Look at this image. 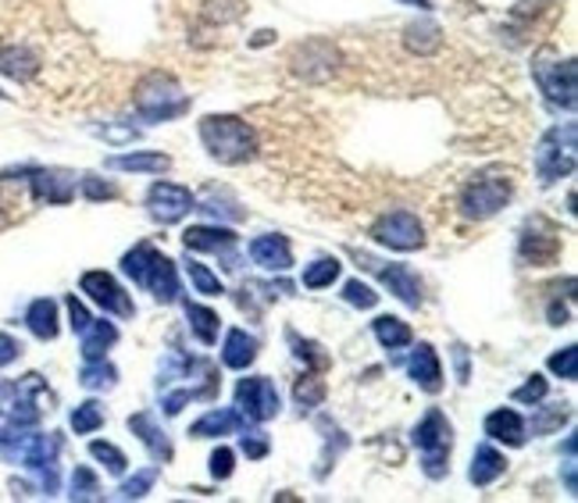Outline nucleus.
Returning <instances> with one entry per match:
<instances>
[{
	"mask_svg": "<svg viewBox=\"0 0 578 503\" xmlns=\"http://www.w3.org/2000/svg\"><path fill=\"white\" fill-rule=\"evenodd\" d=\"M201 143L218 164H247L257 158V132L236 115L201 118Z\"/></svg>",
	"mask_w": 578,
	"mask_h": 503,
	"instance_id": "nucleus-1",
	"label": "nucleus"
},
{
	"mask_svg": "<svg viewBox=\"0 0 578 503\" xmlns=\"http://www.w3.org/2000/svg\"><path fill=\"white\" fill-rule=\"evenodd\" d=\"M121 268H126V276L136 286H143L158 303H175L182 293L175 261L172 257H164L158 247H150V243H136V247L121 257Z\"/></svg>",
	"mask_w": 578,
	"mask_h": 503,
	"instance_id": "nucleus-2",
	"label": "nucleus"
},
{
	"mask_svg": "<svg viewBox=\"0 0 578 503\" xmlns=\"http://www.w3.org/2000/svg\"><path fill=\"white\" fill-rule=\"evenodd\" d=\"M132 108L143 121L158 126V121H172L190 111V94H182L175 75L169 72H147L132 89Z\"/></svg>",
	"mask_w": 578,
	"mask_h": 503,
	"instance_id": "nucleus-3",
	"label": "nucleus"
},
{
	"mask_svg": "<svg viewBox=\"0 0 578 503\" xmlns=\"http://www.w3.org/2000/svg\"><path fill=\"white\" fill-rule=\"evenodd\" d=\"M575 161H578V126H575V121H565V126L546 129L539 147H536L539 186H554V182L568 179L575 172Z\"/></svg>",
	"mask_w": 578,
	"mask_h": 503,
	"instance_id": "nucleus-4",
	"label": "nucleus"
},
{
	"mask_svg": "<svg viewBox=\"0 0 578 503\" xmlns=\"http://www.w3.org/2000/svg\"><path fill=\"white\" fill-rule=\"evenodd\" d=\"M511 193H514L511 175L500 172V168H485V172H479L461 190V215L471 218V222L493 218V215H500V211L507 207Z\"/></svg>",
	"mask_w": 578,
	"mask_h": 503,
	"instance_id": "nucleus-5",
	"label": "nucleus"
},
{
	"mask_svg": "<svg viewBox=\"0 0 578 503\" xmlns=\"http://www.w3.org/2000/svg\"><path fill=\"white\" fill-rule=\"evenodd\" d=\"M410 443L421 450V468L429 479H443L450 471V447H453V425L439 407H432L425 415L415 432H410Z\"/></svg>",
	"mask_w": 578,
	"mask_h": 503,
	"instance_id": "nucleus-6",
	"label": "nucleus"
},
{
	"mask_svg": "<svg viewBox=\"0 0 578 503\" xmlns=\"http://www.w3.org/2000/svg\"><path fill=\"white\" fill-rule=\"evenodd\" d=\"M532 75H536V83L543 89V97L550 108H560V111H575L578 104V68L571 57H536V65H532Z\"/></svg>",
	"mask_w": 578,
	"mask_h": 503,
	"instance_id": "nucleus-7",
	"label": "nucleus"
},
{
	"mask_svg": "<svg viewBox=\"0 0 578 503\" xmlns=\"http://www.w3.org/2000/svg\"><path fill=\"white\" fill-rule=\"evenodd\" d=\"M560 228L550 222V218H528L522 225V236H518V257H522V265H532V268H546V265H554L557 257H560Z\"/></svg>",
	"mask_w": 578,
	"mask_h": 503,
	"instance_id": "nucleus-8",
	"label": "nucleus"
},
{
	"mask_svg": "<svg viewBox=\"0 0 578 503\" xmlns=\"http://www.w3.org/2000/svg\"><path fill=\"white\" fill-rule=\"evenodd\" d=\"M340 51L332 47L329 40H303L289 54V65H293V75L308 83H329L332 75L340 72Z\"/></svg>",
	"mask_w": 578,
	"mask_h": 503,
	"instance_id": "nucleus-9",
	"label": "nucleus"
},
{
	"mask_svg": "<svg viewBox=\"0 0 578 503\" xmlns=\"http://www.w3.org/2000/svg\"><path fill=\"white\" fill-rule=\"evenodd\" d=\"M236 410L247 421H271L282 410V400H279V389L271 378L265 375H250V378H239L236 386Z\"/></svg>",
	"mask_w": 578,
	"mask_h": 503,
	"instance_id": "nucleus-10",
	"label": "nucleus"
},
{
	"mask_svg": "<svg viewBox=\"0 0 578 503\" xmlns=\"http://www.w3.org/2000/svg\"><path fill=\"white\" fill-rule=\"evenodd\" d=\"M554 14H557V0H518L500 33H504L511 47H522L532 33H539L543 25L554 22Z\"/></svg>",
	"mask_w": 578,
	"mask_h": 503,
	"instance_id": "nucleus-11",
	"label": "nucleus"
},
{
	"mask_svg": "<svg viewBox=\"0 0 578 503\" xmlns=\"http://www.w3.org/2000/svg\"><path fill=\"white\" fill-rule=\"evenodd\" d=\"M375 243H383L389 250H421L425 247V228L421 222L410 215V211H393V215H383L372 225Z\"/></svg>",
	"mask_w": 578,
	"mask_h": 503,
	"instance_id": "nucleus-12",
	"label": "nucleus"
},
{
	"mask_svg": "<svg viewBox=\"0 0 578 503\" xmlns=\"http://www.w3.org/2000/svg\"><path fill=\"white\" fill-rule=\"evenodd\" d=\"M236 243L239 236L233 233V228L225 225H193L182 233V247L186 250H204V254H218L225 268L229 271H239V254H236Z\"/></svg>",
	"mask_w": 578,
	"mask_h": 503,
	"instance_id": "nucleus-13",
	"label": "nucleus"
},
{
	"mask_svg": "<svg viewBox=\"0 0 578 503\" xmlns=\"http://www.w3.org/2000/svg\"><path fill=\"white\" fill-rule=\"evenodd\" d=\"M147 211L150 218L161 222V225H175L196 211V196L186 186H175V182H154L147 190Z\"/></svg>",
	"mask_w": 578,
	"mask_h": 503,
	"instance_id": "nucleus-14",
	"label": "nucleus"
},
{
	"mask_svg": "<svg viewBox=\"0 0 578 503\" xmlns=\"http://www.w3.org/2000/svg\"><path fill=\"white\" fill-rule=\"evenodd\" d=\"M79 289L108 314H118V318H132L136 314V303L129 300L126 289L115 282V276H108V271H83Z\"/></svg>",
	"mask_w": 578,
	"mask_h": 503,
	"instance_id": "nucleus-15",
	"label": "nucleus"
},
{
	"mask_svg": "<svg viewBox=\"0 0 578 503\" xmlns=\"http://www.w3.org/2000/svg\"><path fill=\"white\" fill-rule=\"evenodd\" d=\"M29 193L36 204H72L75 175L65 168H29Z\"/></svg>",
	"mask_w": 578,
	"mask_h": 503,
	"instance_id": "nucleus-16",
	"label": "nucleus"
},
{
	"mask_svg": "<svg viewBox=\"0 0 578 503\" xmlns=\"http://www.w3.org/2000/svg\"><path fill=\"white\" fill-rule=\"evenodd\" d=\"M129 432L132 436H140V443L147 447V453L154 457L158 464H169L172 461V439L164 436V429L158 425V418L150 415V410H140V415H132L129 418Z\"/></svg>",
	"mask_w": 578,
	"mask_h": 503,
	"instance_id": "nucleus-17",
	"label": "nucleus"
},
{
	"mask_svg": "<svg viewBox=\"0 0 578 503\" xmlns=\"http://www.w3.org/2000/svg\"><path fill=\"white\" fill-rule=\"evenodd\" d=\"M407 372H410V378H415V386L425 393L443 389V364H439V354L429 343H418V350L407 361Z\"/></svg>",
	"mask_w": 578,
	"mask_h": 503,
	"instance_id": "nucleus-18",
	"label": "nucleus"
},
{
	"mask_svg": "<svg viewBox=\"0 0 578 503\" xmlns=\"http://www.w3.org/2000/svg\"><path fill=\"white\" fill-rule=\"evenodd\" d=\"M250 257H254V265H261L265 271H289L293 268V250H289V239L279 236V233L257 236L250 243Z\"/></svg>",
	"mask_w": 578,
	"mask_h": 503,
	"instance_id": "nucleus-19",
	"label": "nucleus"
},
{
	"mask_svg": "<svg viewBox=\"0 0 578 503\" xmlns=\"http://www.w3.org/2000/svg\"><path fill=\"white\" fill-rule=\"evenodd\" d=\"M372 268L378 271V279H383V286H389L393 297L404 300L407 308H421V279H418L407 265H389V268L372 265Z\"/></svg>",
	"mask_w": 578,
	"mask_h": 503,
	"instance_id": "nucleus-20",
	"label": "nucleus"
},
{
	"mask_svg": "<svg viewBox=\"0 0 578 503\" xmlns=\"http://www.w3.org/2000/svg\"><path fill=\"white\" fill-rule=\"evenodd\" d=\"M40 72V54L33 47H22V43H11V47L0 51V75L14 83H29L36 79Z\"/></svg>",
	"mask_w": 578,
	"mask_h": 503,
	"instance_id": "nucleus-21",
	"label": "nucleus"
},
{
	"mask_svg": "<svg viewBox=\"0 0 578 503\" xmlns=\"http://www.w3.org/2000/svg\"><path fill=\"white\" fill-rule=\"evenodd\" d=\"M57 453H61V436L57 432H33L29 443L22 450V461L29 471H47L57 464Z\"/></svg>",
	"mask_w": 578,
	"mask_h": 503,
	"instance_id": "nucleus-22",
	"label": "nucleus"
},
{
	"mask_svg": "<svg viewBox=\"0 0 578 503\" xmlns=\"http://www.w3.org/2000/svg\"><path fill=\"white\" fill-rule=\"evenodd\" d=\"M111 172H150V175H161L172 168V158L161 154V150H132V154H115L104 161Z\"/></svg>",
	"mask_w": 578,
	"mask_h": 503,
	"instance_id": "nucleus-23",
	"label": "nucleus"
},
{
	"mask_svg": "<svg viewBox=\"0 0 578 503\" xmlns=\"http://www.w3.org/2000/svg\"><path fill=\"white\" fill-rule=\"evenodd\" d=\"M236 429H247V418L239 410H207L204 418H196L190 425L193 439H215V436H229Z\"/></svg>",
	"mask_w": 578,
	"mask_h": 503,
	"instance_id": "nucleus-24",
	"label": "nucleus"
},
{
	"mask_svg": "<svg viewBox=\"0 0 578 503\" xmlns=\"http://www.w3.org/2000/svg\"><path fill=\"white\" fill-rule=\"evenodd\" d=\"M485 436L496 439V443H507V447H522L525 443V421L518 410H507L500 407L485 418Z\"/></svg>",
	"mask_w": 578,
	"mask_h": 503,
	"instance_id": "nucleus-25",
	"label": "nucleus"
},
{
	"mask_svg": "<svg viewBox=\"0 0 578 503\" xmlns=\"http://www.w3.org/2000/svg\"><path fill=\"white\" fill-rule=\"evenodd\" d=\"M254 361H257V340L250 332L233 329L229 335H225V346H222V364H225V368L247 372Z\"/></svg>",
	"mask_w": 578,
	"mask_h": 503,
	"instance_id": "nucleus-26",
	"label": "nucleus"
},
{
	"mask_svg": "<svg viewBox=\"0 0 578 503\" xmlns=\"http://www.w3.org/2000/svg\"><path fill=\"white\" fill-rule=\"evenodd\" d=\"M404 47L410 54H418V57H429V54H436L439 47H443V29H439L432 19L410 22L404 29Z\"/></svg>",
	"mask_w": 578,
	"mask_h": 503,
	"instance_id": "nucleus-27",
	"label": "nucleus"
},
{
	"mask_svg": "<svg viewBox=\"0 0 578 503\" xmlns=\"http://www.w3.org/2000/svg\"><path fill=\"white\" fill-rule=\"evenodd\" d=\"M79 340H83V361H100L108 350L118 343V329L111 322H97V318H89V325L79 332Z\"/></svg>",
	"mask_w": 578,
	"mask_h": 503,
	"instance_id": "nucleus-28",
	"label": "nucleus"
},
{
	"mask_svg": "<svg viewBox=\"0 0 578 503\" xmlns=\"http://www.w3.org/2000/svg\"><path fill=\"white\" fill-rule=\"evenodd\" d=\"M25 325L43 343L57 340V332H61V325H57V303L47 300V297L33 300V303H29V311H25Z\"/></svg>",
	"mask_w": 578,
	"mask_h": 503,
	"instance_id": "nucleus-29",
	"label": "nucleus"
},
{
	"mask_svg": "<svg viewBox=\"0 0 578 503\" xmlns=\"http://www.w3.org/2000/svg\"><path fill=\"white\" fill-rule=\"evenodd\" d=\"M507 471V457L493 450V447H479L475 457H471V471H468V479L475 482V485H493L500 475Z\"/></svg>",
	"mask_w": 578,
	"mask_h": 503,
	"instance_id": "nucleus-30",
	"label": "nucleus"
},
{
	"mask_svg": "<svg viewBox=\"0 0 578 503\" xmlns=\"http://www.w3.org/2000/svg\"><path fill=\"white\" fill-rule=\"evenodd\" d=\"M186 308V322H190V329H193V335L201 340L204 346H215L218 343V314L211 311V308H204V303H182Z\"/></svg>",
	"mask_w": 578,
	"mask_h": 503,
	"instance_id": "nucleus-31",
	"label": "nucleus"
},
{
	"mask_svg": "<svg viewBox=\"0 0 578 503\" xmlns=\"http://www.w3.org/2000/svg\"><path fill=\"white\" fill-rule=\"evenodd\" d=\"M372 329H375V340L383 343L386 350H404V346H410V340H415V335H410V325L400 322V318H393V314L375 318Z\"/></svg>",
	"mask_w": 578,
	"mask_h": 503,
	"instance_id": "nucleus-32",
	"label": "nucleus"
},
{
	"mask_svg": "<svg viewBox=\"0 0 578 503\" xmlns=\"http://www.w3.org/2000/svg\"><path fill=\"white\" fill-rule=\"evenodd\" d=\"M293 400H297L300 410H314V407H322V400H325V378L318 375L314 368H311V372H303V375L297 378V386H293Z\"/></svg>",
	"mask_w": 578,
	"mask_h": 503,
	"instance_id": "nucleus-33",
	"label": "nucleus"
},
{
	"mask_svg": "<svg viewBox=\"0 0 578 503\" xmlns=\"http://www.w3.org/2000/svg\"><path fill=\"white\" fill-rule=\"evenodd\" d=\"M79 383L86 386V389H94V393H100V389H115V383H118V372H115V364H108V361H86L83 364V372H79Z\"/></svg>",
	"mask_w": 578,
	"mask_h": 503,
	"instance_id": "nucleus-34",
	"label": "nucleus"
},
{
	"mask_svg": "<svg viewBox=\"0 0 578 503\" xmlns=\"http://www.w3.org/2000/svg\"><path fill=\"white\" fill-rule=\"evenodd\" d=\"M340 268L343 265L336 261V257H318L314 265L303 268V286H308V289H325V286H332L340 279Z\"/></svg>",
	"mask_w": 578,
	"mask_h": 503,
	"instance_id": "nucleus-35",
	"label": "nucleus"
},
{
	"mask_svg": "<svg viewBox=\"0 0 578 503\" xmlns=\"http://www.w3.org/2000/svg\"><path fill=\"white\" fill-rule=\"evenodd\" d=\"M243 14V0H204V8H201V22L207 25H229L236 22Z\"/></svg>",
	"mask_w": 578,
	"mask_h": 503,
	"instance_id": "nucleus-36",
	"label": "nucleus"
},
{
	"mask_svg": "<svg viewBox=\"0 0 578 503\" xmlns=\"http://www.w3.org/2000/svg\"><path fill=\"white\" fill-rule=\"evenodd\" d=\"M196 211H207V215H215V218L222 215V218H233V222H239L243 215H247V211H239V204L233 201L229 190H211Z\"/></svg>",
	"mask_w": 578,
	"mask_h": 503,
	"instance_id": "nucleus-37",
	"label": "nucleus"
},
{
	"mask_svg": "<svg viewBox=\"0 0 578 503\" xmlns=\"http://www.w3.org/2000/svg\"><path fill=\"white\" fill-rule=\"evenodd\" d=\"M104 425V407L97 400H86L72 410V429L79 432V436H89V432H97Z\"/></svg>",
	"mask_w": 578,
	"mask_h": 503,
	"instance_id": "nucleus-38",
	"label": "nucleus"
},
{
	"mask_svg": "<svg viewBox=\"0 0 578 503\" xmlns=\"http://www.w3.org/2000/svg\"><path fill=\"white\" fill-rule=\"evenodd\" d=\"M286 340L293 343V354H297L300 361H308L314 372H325V368H329V354H322V346H318V343H311V340H300V335H297L293 329L286 332Z\"/></svg>",
	"mask_w": 578,
	"mask_h": 503,
	"instance_id": "nucleus-39",
	"label": "nucleus"
},
{
	"mask_svg": "<svg viewBox=\"0 0 578 503\" xmlns=\"http://www.w3.org/2000/svg\"><path fill=\"white\" fill-rule=\"evenodd\" d=\"M186 271H190V282L196 286V293H204V297H218L225 293V286L218 282V276L211 271L207 265L201 261H186Z\"/></svg>",
	"mask_w": 578,
	"mask_h": 503,
	"instance_id": "nucleus-40",
	"label": "nucleus"
},
{
	"mask_svg": "<svg viewBox=\"0 0 578 503\" xmlns=\"http://www.w3.org/2000/svg\"><path fill=\"white\" fill-rule=\"evenodd\" d=\"M89 453H94L97 461L111 471V475H126L129 461H126V453H121L115 443H104V439H94V443H89Z\"/></svg>",
	"mask_w": 578,
	"mask_h": 503,
	"instance_id": "nucleus-41",
	"label": "nucleus"
},
{
	"mask_svg": "<svg viewBox=\"0 0 578 503\" xmlns=\"http://www.w3.org/2000/svg\"><path fill=\"white\" fill-rule=\"evenodd\" d=\"M571 418V404H557V407H543L539 418H532V432L546 436V432H557L560 425Z\"/></svg>",
	"mask_w": 578,
	"mask_h": 503,
	"instance_id": "nucleus-42",
	"label": "nucleus"
},
{
	"mask_svg": "<svg viewBox=\"0 0 578 503\" xmlns=\"http://www.w3.org/2000/svg\"><path fill=\"white\" fill-rule=\"evenodd\" d=\"M154 482H158V468H143V471H136V475H132L129 482H121L118 496H121V500H143Z\"/></svg>",
	"mask_w": 578,
	"mask_h": 503,
	"instance_id": "nucleus-43",
	"label": "nucleus"
},
{
	"mask_svg": "<svg viewBox=\"0 0 578 503\" xmlns=\"http://www.w3.org/2000/svg\"><path fill=\"white\" fill-rule=\"evenodd\" d=\"M546 393H550V383H546L543 375H528V383L514 389L511 400H514V404H532V407H536V404L546 400Z\"/></svg>",
	"mask_w": 578,
	"mask_h": 503,
	"instance_id": "nucleus-44",
	"label": "nucleus"
},
{
	"mask_svg": "<svg viewBox=\"0 0 578 503\" xmlns=\"http://www.w3.org/2000/svg\"><path fill=\"white\" fill-rule=\"evenodd\" d=\"M97 493H100V482H97V475L89 468H75L72 471V500H97Z\"/></svg>",
	"mask_w": 578,
	"mask_h": 503,
	"instance_id": "nucleus-45",
	"label": "nucleus"
},
{
	"mask_svg": "<svg viewBox=\"0 0 578 503\" xmlns=\"http://www.w3.org/2000/svg\"><path fill=\"white\" fill-rule=\"evenodd\" d=\"M343 300L354 303V308H361V311H372L375 303H378V293H375L372 286H364L361 279H350V282L343 286Z\"/></svg>",
	"mask_w": 578,
	"mask_h": 503,
	"instance_id": "nucleus-46",
	"label": "nucleus"
},
{
	"mask_svg": "<svg viewBox=\"0 0 578 503\" xmlns=\"http://www.w3.org/2000/svg\"><path fill=\"white\" fill-rule=\"evenodd\" d=\"M546 368H550L554 375L568 378V383H575L578 378V346H565L560 354H554L550 361H546Z\"/></svg>",
	"mask_w": 578,
	"mask_h": 503,
	"instance_id": "nucleus-47",
	"label": "nucleus"
},
{
	"mask_svg": "<svg viewBox=\"0 0 578 503\" xmlns=\"http://www.w3.org/2000/svg\"><path fill=\"white\" fill-rule=\"evenodd\" d=\"M79 190H83V196L86 201H115L118 196V190L111 186V182H104V179H97V175H83L79 179Z\"/></svg>",
	"mask_w": 578,
	"mask_h": 503,
	"instance_id": "nucleus-48",
	"label": "nucleus"
},
{
	"mask_svg": "<svg viewBox=\"0 0 578 503\" xmlns=\"http://www.w3.org/2000/svg\"><path fill=\"white\" fill-rule=\"evenodd\" d=\"M233 461H236L233 450H229V447H218L215 453H211V475H215L218 482H222V479H229V475H233V468H236Z\"/></svg>",
	"mask_w": 578,
	"mask_h": 503,
	"instance_id": "nucleus-49",
	"label": "nucleus"
},
{
	"mask_svg": "<svg viewBox=\"0 0 578 503\" xmlns=\"http://www.w3.org/2000/svg\"><path fill=\"white\" fill-rule=\"evenodd\" d=\"M243 453L250 457V461H261L268 453V436L265 432H243Z\"/></svg>",
	"mask_w": 578,
	"mask_h": 503,
	"instance_id": "nucleus-50",
	"label": "nucleus"
},
{
	"mask_svg": "<svg viewBox=\"0 0 578 503\" xmlns=\"http://www.w3.org/2000/svg\"><path fill=\"white\" fill-rule=\"evenodd\" d=\"M22 357V343L14 340V335L0 332V368H8V364H14Z\"/></svg>",
	"mask_w": 578,
	"mask_h": 503,
	"instance_id": "nucleus-51",
	"label": "nucleus"
},
{
	"mask_svg": "<svg viewBox=\"0 0 578 503\" xmlns=\"http://www.w3.org/2000/svg\"><path fill=\"white\" fill-rule=\"evenodd\" d=\"M65 308H68V318H72V329L83 332V329L89 325V311L83 308V300H79V297H68Z\"/></svg>",
	"mask_w": 578,
	"mask_h": 503,
	"instance_id": "nucleus-52",
	"label": "nucleus"
},
{
	"mask_svg": "<svg viewBox=\"0 0 578 503\" xmlns=\"http://www.w3.org/2000/svg\"><path fill=\"white\" fill-rule=\"evenodd\" d=\"M94 132L104 136V140H111V143H132L136 136H140V132L129 129V126H126V129H118V126H115V129H111V126H104V129H94Z\"/></svg>",
	"mask_w": 578,
	"mask_h": 503,
	"instance_id": "nucleus-53",
	"label": "nucleus"
},
{
	"mask_svg": "<svg viewBox=\"0 0 578 503\" xmlns=\"http://www.w3.org/2000/svg\"><path fill=\"white\" fill-rule=\"evenodd\" d=\"M565 482H568V493H575V461L565 464Z\"/></svg>",
	"mask_w": 578,
	"mask_h": 503,
	"instance_id": "nucleus-54",
	"label": "nucleus"
},
{
	"mask_svg": "<svg viewBox=\"0 0 578 503\" xmlns=\"http://www.w3.org/2000/svg\"><path fill=\"white\" fill-rule=\"evenodd\" d=\"M400 4H410V8H421V11H429V8H432V0H400Z\"/></svg>",
	"mask_w": 578,
	"mask_h": 503,
	"instance_id": "nucleus-55",
	"label": "nucleus"
},
{
	"mask_svg": "<svg viewBox=\"0 0 578 503\" xmlns=\"http://www.w3.org/2000/svg\"><path fill=\"white\" fill-rule=\"evenodd\" d=\"M271 40V33H268V29H265V33H257V40H254V47H265V43Z\"/></svg>",
	"mask_w": 578,
	"mask_h": 503,
	"instance_id": "nucleus-56",
	"label": "nucleus"
}]
</instances>
